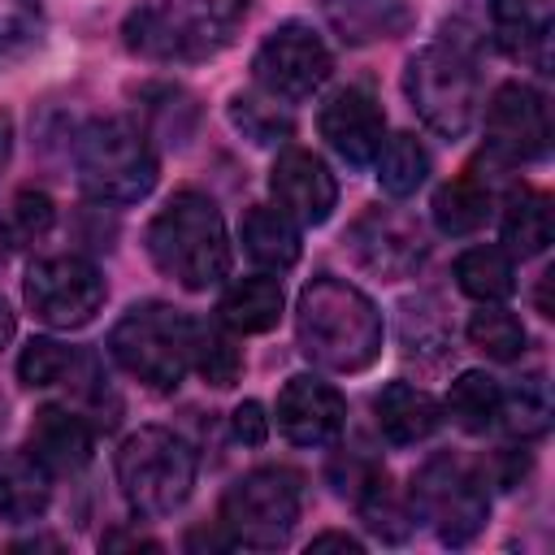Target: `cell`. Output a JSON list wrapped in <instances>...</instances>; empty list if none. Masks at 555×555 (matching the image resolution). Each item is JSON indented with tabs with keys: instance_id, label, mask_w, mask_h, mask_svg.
Listing matches in <instances>:
<instances>
[{
	"instance_id": "obj_26",
	"label": "cell",
	"mask_w": 555,
	"mask_h": 555,
	"mask_svg": "<svg viewBox=\"0 0 555 555\" xmlns=\"http://www.w3.org/2000/svg\"><path fill=\"white\" fill-rule=\"evenodd\" d=\"M434 225L447 234V238H464V234H477L494 208L490 199V186L477 182V178H451L434 191Z\"/></svg>"
},
{
	"instance_id": "obj_8",
	"label": "cell",
	"mask_w": 555,
	"mask_h": 555,
	"mask_svg": "<svg viewBox=\"0 0 555 555\" xmlns=\"http://www.w3.org/2000/svg\"><path fill=\"white\" fill-rule=\"evenodd\" d=\"M304 512V477L286 464H260L221 494V529L234 546L273 551L282 546Z\"/></svg>"
},
{
	"instance_id": "obj_41",
	"label": "cell",
	"mask_w": 555,
	"mask_h": 555,
	"mask_svg": "<svg viewBox=\"0 0 555 555\" xmlns=\"http://www.w3.org/2000/svg\"><path fill=\"white\" fill-rule=\"evenodd\" d=\"M100 546H104V551H113V546H143V551H160V542L139 538V533H104V538H100Z\"/></svg>"
},
{
	"instance_id": "obj_33",
	"label": "cell",
	"mask_w": 555,
	"mask_h": 555,
	"mask_svg": "<svg viewBox=\"0 0 555 555\" xmlns=\"http://www.w3.org/2000/svg\"><path fill=\"white\" fill-rule=\"evenodd\" d=\"M399 343L408 356H442L447 343H451V325H447V312L434 295H416V299H403L399 308Z\"/></svg>"
},
{
	"instance_id": "obj_16",
	"label": "cell",
	"mask_w": 555,
	"mask_h": 555,
	"mask_svg": "<svg viewBox=\"0 0 555 555\" xmlns=\"http://www.w3.org/2000/svg\"><path fill=\"white\" fill-rule=\"evenodd\" d=\"M317 126H321V139H325L347 165H356V169H360V165H373V156H377V147H382V139H386V113H382L377 95L364 91V87H343V91H334V95L321 104Z\"/></svg>"
},
{
	"instance_id": "obj_14",
	"label": "cell",
	"mask_w": 555,
	"mask_h": 555,
	"mask_svg": "<svg viewBox=\"0 0 555 555\" xmlns=\"http://www.w3.org/2000/svg\"><path fill=\"white\" fill-rule=\"evenodd\" d=\"M330 477H334L338 494L351 499V507L360 512V520H364L377 538L403 542V538L412 533L416 520H412L408 503H399V494H395V486H390V477H386V468H382L377 460H369V455H360V451L338 455L334 468H330Z\"/></svg>"
},
{
	"instance_id": "obj_45",
	"label": "cell",
	"mask_w": 555,
	"mask_h": 555,
	"mask_svg": "<svg viewBox=\"0 0 555 555\" xmlns=\"http://www.w3.org/2000/svg\"><path fill=\"white\" fill-rule=\"evenodd\" d=\"M0 429H4V399H0Z\"/></svg>"
},
{
	"instance_id": "obj_1",
	"label": "cell",
	"mask_w": 555,
	"mask_h": 555,
	"mask_svg": "<svg viewBox=\"0 0 555 555\" xmlns=\"http://www.w3.org/2000/svg\"><path fill=\"white\" fill-rule=\"evenodd\" d=\"M295 334L299 351L330 373H360L382 356V312L377 304L343 282V278H312L295 304Z\"/></svg>"
},
{
	"instance_id": "obj_34",
	"label": "cell",
	"mask_w": 555,
	"mask_h": 555,
	"mask_svg": "<svg viewBox=\"0 0 555 555\" xmlns=\"http://www.w3.org/2000/svg\"><path fill=\"white\" fill-rule=\"evenodd\" d=\"M468 343H473L481 356H490V360H516V356L525 351L529 334H525L520 317H512L507 308L481 304V312L468 317Z\"/></svg>"
},
{
	"instance_id": "obj_21",
	"label": "cell",
	"mask_w": 555,
	"mask_h": 555,
	"mask_svg": "<svg viewBox=\"0 0 555 555\" xmlns=\"http://www.w3.org/2000/svg\"><path fill=\"white\" fill-rule=\"evenodd\" d=\"M325 17L343 43H377L403 35L416 9L408 0H325Z\"/></svg>"
},
{
	"instance_id": "obj_11",
	"label": "cell",
	"mask_w": 555,
	"mask_h": 555,
	"mask_svg": "<svg viewBox=\"0 0 555 555\" xmlns=\"http://www.w3.org/2000/svg\"><path fill=\"white\" fill-rule=\"evenodd\" d=\"M330 69H334V56H330L325 39L304 22L273 26L251 56L256 87L278 95L282 104H299V100L317 95L325 87Z\"/></svg>"
},
{
	"instance_id": "obj_39",
	"label": "cell",
	"mask_w": 555,
	"mask_h": 555,
	"mask_svg": "<svg viewBox=\"0 0 555 555\" xmlns=\"http://www.w3.org/2000/svg\"><path fill=\"white\" fill-rule=\"evenodd\" d=\"M525 468H529V460H525V451H516V447H503V451L494 455V468H490L486 477H494L499 486H520V477H525Z\"/></svg>"
},
{
	"instance_id": "obj_17",
	"label": "cell",
	"mask_w": 555,
	"mask_h": 555,
	"mask_svg": "<svg viewBox=\"0 0 555 555\" xmlns=\"http://www.w3.org/2000/svg\"><path fill=\"white\" fill-rule=\"evenodd\" d=\"M347 425V403L343 395L312 377V373H299L282 386L278 395V429L295 442V447H330Z\"/></svg>"
},
{
	"instance_id": "obj_35",
	"label": "cell",
	"mask_w": 555,
	"mask_h": 555,
	"mask_svg": "<svg viewBox=\"0 0 555 555\" xmlns=\"http://www.w3.org/2000/svg\"><path fill=\"white\" fill-rule=\"evenodd\" d=\"M78 351L74 347H65V343H56V338H30L26 347H22V356H17V377L26 382V386H61V382H69V373L78 369Z\"/></svg>"
},
{
	"instance_id": "obj_27",
	"label": "cell",
	"mask_w": 555,
	"mask_h": 555,
	"mask_svg": "<svg viewBox=\"0 0 555 555\" xmlns=\"http://www.w3.org/2000/svg\"><path fill=\"white\" fill-rule=\"evenodd\" d=\"M455 286L477 304H503L516 291V264L503 247H468L455 260Z\"/></svg>"
},
{
	"instance_id": "obj_44",
	"label": "cell",
	"mask_w": 555,
	"mask_h": 555,
	"mask_svg": "<svg viewBox=\"0 0 555 555\" xmlns=\"http://www.w3.org/2000/svg\"><path fill=\"white\" fill-rule=\"evenodd\" d=\"M9 247H13V238H9V221H0V264L9 260Z\"/></svg>"
},
{
	"instance_id": "obj_18",
	"label": "cell",
	"mask_w": 555,
	"mask_h": 555,
	"mask_svg": "<svg viewBox=\"0 0 555 555\" xmlns=\"http://www.w3.org/2000/svg\"><path fill=\"white\" fill-rule=\"evenodd\" d=\"M490 26L507 56L551 69V30H555V0H490Z\"/></svg>"
},
{
	"instance_id": "obj_30",
	"label": "cell",
	"mask_w": 555,
	"mask_h": 555,
	"mask_svg": "<svg viewBox=\"0 0 555 555\" xmlns=\"http://www.w3.org/2000/svg\"><path fill=\"white\" fill-rule=\"evenodd\" d=\"M230 121H234V130H243V139H251L260 147H273L282 139H291V130H295L286 104L260 87L230 95Z\"/></svg>"
},
{
	"instance_id": "obj_10",
	"label": "cell",
	"mask_w": 555,
	"mask_h": 555,
	"mask_svg": "<svg viewBox=\"0 0 555 555\" xmlns=\"http://www.w3.org/2000/svg\"><path fill=\"white\" fill-rule=\"evenodd\" d=\"M22 295H26V308L43 325H52V330H78V325H87L100 312L108 286H104L100 269L87 256L65 251V256L35 260L26 269Z\"/></svg>"
},
{
	"instance_id": "obj_5",
	"label": "cell",
	"mask_w": 555,
	"mask_h": 555,
	"mask_svg": "<svg viewBox=\"0 0 555 555\" xmlns=\"http://www.w3.org/2000/svg\"><path fill=\"white\" fill-rule=\"evenodd\" d=\"M486 468L473 464L468 455L438 451L412 473L408 490V512L412 520H425L438 542L464 546L486 529L490 516V490H486Z\"/></svg>"
},
{
	"instance_id": "obj_32",
	"label": "cell",
	"mask_w": 555,
	"mask_h": 555,
	"mask_svg": "<svg viewBox=\"0 0 555 555\" xmlns=\"http://www.w3.org/2000/svg\"><path fill=\"white\" fill-rule=\"evenodd\" d=\"M499 425H507V434L516 438H538L551 425V386L542 373L516 377L512 386H503V403H499Z\"/></svg>"
},
{
	"instance_id": "obj_42",
	"label": "cell",
	"mask_w": 555,
	"mask_h": 555,
	"mask_svg": "<svg viewBox=\"0 0 555 555\" xmlns=\"http://www.w3.org/2000/svg\"><path fill=\"white\" fill-rule=\"evenodd\" d=\"M9 143H13V121H9V113H0V165L9 160Z\"/></svg>"
},
{
	"instance_id": "obj_31",
	"label": "cell",
	"mask_w": 555,
	"mask_h": 555,
	"mask_svg": "<svg viewBox=\"0 0 555 555\" xmlns=\"http://www.w3.org/2000/svg\"><path fill=\"white\" fill-rule=\"evenodd\" d=\"M373 165H377V182H382V191L395 195V199H403V195H412V191L425 182V173H429V152L421 147L416 134L403 130V134L382 139Z\"/></svg>"
},
{
	"instance_id": "obj_22",
	"label": "cell",
	"mask_w": 555,
	"mask_h": 555,
	"mask_svg": "<svg viewBox=\"0 0 555 555\" xmlns=\"http://www.w3.org/2000/svg\"><path fill=\"white\" fill-rule=\"evenodd\" d=\"M52 503V473L30 451H0V520H39Z\"/></svg>"
},
{
	"instance_id": "obj_23",
	"label": "cell",
	"mask_w": 555,
	"mask_h": 555,
	"mask_svg": "<svg viewBox=\"0 0 555 555\" xmlns=\"http://www.w3.org/2000/svg\"><path fill=\"white\" fill-rule=\"evenodd\" d=\"M282 282L269 273H251L225 286L221 304H217V321L234 334H264L278 325L282 317Z\"/></svg>"
},
{
	"instance_id": "obj_29",
	"label": "cell",
	"mask_w": 555,
	"mask_h": 555,
	"mask_svg": "<svg viewBox=\"0 0 555 555\" xmlns=\"http://www.w3.org/2000/svg\"><path fill=\"white\" fill-rule=\"evenodd\" d=\"M191 369H195L208 386H217V390H225V386L238 382V373H243V351H238L234 334H230L221 321H195V325H191Z\"/></svg>"
},
{
	"instance_id": "obj_9",
	"label": "cell",
	"mask_w": 555,
	"mask_h": 555,
	"mask_svg": "<svg viewBox=\"0 0 555 555\" xmlns=\"http://www.w3.org/2000/svg\"><path fill=\"white\" fill-rule=\"evenodd\" d=\"M117 486L130 512L139 516H169L186 503L195 486V451L160 425L134 429L117 451Z\"/></svg>"
},
{
	"instance_id": "obj_6",
	"label": "cell",
	"mask_w": 555,
	"mask_h": 555,
	"mask_svg": "<svg viewBox=\"0 0 555 555\" xmlns=\"http://www.w3.org/2000/svg\"><path fill=\"white\" fill-rule=\"evenodd\" d=\"M403 91L416 117L442 139H460L477 121V108H481L477 61L455 39L412 52L403 69Z\"/></svg>"
},
{
	"instance_id": "obj_36",
	"label": "cell",
	"mask_w": 555,
	"mask_h": 555,
	"mask_svg": "<svg viewBox=\"0 0 555 555\" xmlns=\"http://www.w3.org/2000/svg\"><path fill=\"white\" fill-rule=\"evenodd\" d=\"M56 221V204L48 191H35V186H22L13 195V212H9V238L13 243H39Z\"/></svg>"
},
{
	"instance_id": "obj_43",
	"label": "cell",
	"mask_w": 555,
	"mask_h": 555,
	"mask_svg": "<svg viewBox=\"0 0 555 555\" xmlns=\"http://www.w3.org/2000/svg\"><path fill=\"white\" fill-rule=\"evenodd\" d=\"M13 338V312H9V304L0 299V347Z\"/></svg>"
},
{
	"instance_id": "obj_25",
	"label": "cell",
	"mask_w": 555,
	"mask_h": 555,
	"mask_svg": "<svg viewBox=\"0 0 555 555\" xmlns=\"http://www.w3.org/2000/svg\"><path fill=\"white\" fill-rule=\"evenodd\" d=\"M499 230H503V251H507V256L529 260V256L546 251V243H551V234H555L551 195H542V191H533V186L512 191L507 204H503V225H499Z\"/></svg>"
},
{
	"instance_id": "obj_19",
	"label": "cell",
	"mask_w": 555,
	"mask_h": 555,
	"mask_svg": "<svg viewBox=\"0 0 555 555\" xmlns=\"http://www.w3.org/2000/svg\"><path fill=\"white\" fill-rule=\"evenodd\" d=\"M91 425L82 412L74 408H39L35 421H30V455L48 468V473H78L87 460H91Z\"/></svg>"
},
{
	"instance_id": "obj_28",
	"label": "cell",
	"mask_w": 555,
	"mask_h": 555,
	"mask_svg": "<svg viewBox=\"0 0 555 555\" xmlns=\"http://www.w3.org/2000/svg\"><path fill=\"white\" fill-rule=\"evenodd\" d=\"M499 403H503V386L490 377V373H460L447 390V403H442V416H451L464 434H486L499 425Z\"/></svg>"
},
{
	"instance_id": "obj_12",
	"label": "cell",
	"mask_w": 555,
	"mask_h": 555,
	"mask_svg": "<svg viewBox=\"0 0 555 555\" xmlns=\"http://www.w3.org/2000/svg\"><path fill=\"white\" fill-rule=\"evenodd\" d=\"M551 147V113L529 82H503L486 104V156L499 165L542 160Z\"/></svg>"
},
{
	"instance_id": "obj_13",
	"label": "cell",
	"mask_w": 555,
	"mask_h": 555,
	"mask_svg": "<svg viewBox=\"0 0 555 555\" xmlns=\"http://www.w3.org/2000/svg\"><path fill=\"white\" fill-rule=\"evenodd\" d=\"M347 247L360 269H369L373 278H386V282L412 278L429 251L416 217H408L399 208H382V204L356 217V225L347 230Z\"/></svg>"
},
{
	"instance_id": "obj_4",
	"label": "cell",
	"mask_w": 555,
	"mask_h": 555,
	"mask_svg": "<svg viewBox=\"0 0 555 555\" xmlns=\"http://www.w3.org/2000/svg\"><path fill=\"white\" fill-rule=\"evenodd\" d=\"M74 173L95 204H134L156 186V152L139 121L95 117L74 134Z\"/></svg>"
},
{
	"instance_id": "obj_2",
	"label": "cell",
	"mask_w": 555,
	"mask_h": 555,
	"mask_svg": "<svg viewBox=\"0 0 555 555\" xmlns=\"http://www.w3.org/2000/svg\"><path fill=\"white\" fill-rule=\"evenodd\" d=\"M251 0H134L121 43L156 65H195L230 48Z\"/></svg>"
},
{
	"instance_id": "obj_38",
	"label": "cell",
	"mask_w": 555,
	"mask_h": 555,
	"mask_svg": "<svg viewBox=\"0 0 555 555\" xmlns=\"http://www.w3.org/2000/svg\"><path fill=\"white\" fill-rule=\"evenodd\" d=\"M230 425H234V438H238L243 447H260V442L269 438V416H264V408H260L256 399L238 403L234 416H230Z\"/></svg>"
},
{
	"instance_id": "obj_3",
	"label": "cell",
	"mask_w": 555,
	"mask_h": 555,
	"mask_svg": "<svg viewBox=\"0 0 555 555\" xmlns=\"http://www.w3.org/2000/svg\"><path fill=\"white\" fill-rule=\"evenodd\" d=\"M152 264L186 291H208L230 273V234L204 191H178L147 225Z\"/></svg>"
},
{
	"instance_id": "obj_7",
	"label": "cell",
	"mask_w": 555,
	"mask_h": 555,
	"mask_svg": "<svg viewBox=\"0 0 555 555\" xmlns=\"http://www.w3.org/2000/svg\"><path fill=\"white\" fill-rule=\"evenodd\" d=\"M191 325H195V317H186L169 304H134L113 325L108 351L147 390L169 395L182 386V377L191 369Z\"/></svg>"
},
{
	"instance_id": "obj_24",
	"label": "cell",
	"mask_w": 555,
	"mask_h": 555,
	"mask_svg": "<svg viewBox=\"0 0 555 555\" xmlns=\"http://www.w3.org/2000/svg\"><path fill=\"white\" fill-rule=\"evenodd\" d=\"M238 234H243V251H247L260 269H269V273L291 269V264L299 260V251H304V243H299V225H295L282 208H269V204L247 208Z\"/></svg>"
},
{
	"instance_id": "obj_15",
	"label": "cell",
	"mask_w": 555,
	"mask_h": 555,
	"mask_svg": "<svg viewBox=\"0 0 555 555\" xmlns=\"http://www.w3.org/2000/svg\"><path fill=\"white\" fill-rule=\"evenodd\" d=\"M269 191L278 199V208L295 221V225H325L334 204H338V182L325 169L321 156H312L308 147H286L278 152L273 169H269Z\"/></svg>"
},
{
	"instance_id": "obj_40",
	"label": "cell",
	"mask_w": 555,
	"mask_h": 555,
	"mask_svg": "<svg viewBox=\"0 0 555 555\" xmlns=\"http://www.w3.org/2000/svg\"><path fill=\"white\" fill-rule=\"evenodd\" d=\"M308 551H351V555H360L364 551V542L360 538H351V533H317L312 542H308Z\"/></svg>"
},
{
	"instance_id": "obj_37",
	"label": "cell",
	"mask_w": 555,
	"mask_h": 555,
	"mask_svg": "<svg viewBox=\"0 0 555 555\" xmlns=\"http://www.w3.org/2000/svg\"><path fill=\"white\" fill-rule=\"evenodd\" d=\"M39 48V26L26 17H0V69L17 65Z\"/></svg>"
},
{
	"instance_id": "obj_20",
	"label": "cell",
	"mask_w": 555,
	"mask_h": 555,
	"mask_svg": "<svg viewBox=\"0 0 555 555\" xmlns=\"http://www.w3.org/2000/svg\"><path fill=\"white\" fill-rule=\"evenodd\" d=\"M373 412H377V429L395 442V447H412V442H425L438 425H442V403L412 386V382H390L377 399H373Z\"/></svg>"
}]
</instances>
